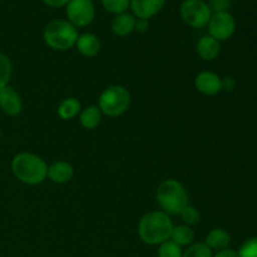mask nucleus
I'll return each instance as SVG.
<instances>
[{"mask_svg":"<svg viewBox=\"0 0 257 257\" xmlns=\"http://www.w3.org/2000/svg\"><path fill=\"white\" fill-rule=\"evenodd\" d=\"M170 240L177 243L180 247L190 246L191 243H193V240H195V231L192 230V227H190L187 225H183V223L182 225L173 226Z\"/></svg>","mask_w":257,"mask_h":257,"instance_id":"19","label":"nucleus"},{"mask_svg":"<svg viewBox=\"0 0 257 257\" xmlns=\"http://www.w3.org/2000/svg\"><path fill=\"white\" fill-rule=\"evenodd\" d=\"M208 35L218 42L230 39L236 32V20L228 12L212 13L207 24Z\"/></svg>","mask_w":257,"mask_h":257,"instance_id":"8","label":"nucleus"},{"mask_svg":"<svg viewBox=\"0 0 257 257\" xmlns=\"http://www.w3.org/2000/svg\"><path fill=\"white\" fill-rule=\"evenodd\" d=\"M67 20L75 28L88 27L95 18V7L93 0H70L65 5Z\"/></svg>","mask_w":257,"mask_h":257,"instance_id":"7","label":"nucleus"},{"mask_svg":"<svg viewBox=\"0 0 257 257\" xmlns=\"http://www.w3.org/2000/svg\"><path fill=\"white\" fill-rule=\"evenodd\" d=\"M158 257H182L183 251L182 247L175 243L173 241L168 240L166 242L161 243L158 247Z\"/></svg>","mask_w":257,"mask_h":257,"instance_id":"24","label":"nucleus"},{"mask_svg":"<svg viewBox=\"0 0 257 257\" xmlns=\"http://www.w3.org/2000/svg\"><path fill=\"white\" fill-rule=\"evenodd\" d=\"M12 172L24 185L37 186L48 177V165L42 157L30 152H20L12 160Z\"/></svg>","mask_w":257,"mask_h":257,"instance_id":"2","label":"nucleus"},{"mask_svg":"<svg viewBox=\"0 0 257 257\" xmlns=\"http://www.w3.org/2000/svg\"><path fill=\"white\" fill-rule=\"evenodd\" d=\"M212 13L217 12H228V8L231 5V0H210L208 3Z\"/></svg>","mask_w":257,"mask_h":257,"instance_id":"26","label":"nucleus"},{"mask_svg":"<svg viewBox=\"0 0 257 257\" xmlns=\"http://www.w3.org/2000/svg\"><path fill=\"white\" fill-rule=\"evenodd\" d=\"M78 117H79L80 125L88 131L95 130L102 122V112L98 108V105L94 104L83 108Z\"/></svg>","mask_w":257,"mask_h":257,"instance_id":"17","label":"nucleus"},{"mask_svg":"<svg viewBox=\"0 0 257 257\" xmlns=\"http://www.w3.org/2000/svg\"><path fill=\"white\" fill-rule=\"evenodd\" d=\"M166 2L167 0H131L130 9L138 19L150 20L163 9Z\"/></svg>","mask_w":257,"mask_h":257,"instance_id":"11","label":"nucleus"},{"mask_svg":"<svg viewBox=\"0 0 257 257\" xmlns=\"http://www.w3.org/2000/svg\"><path fill=\"white\" fill-rule=\"evenodd\" d=\"M131 105V93L119 84L107 87L98 98V108L102 114L115 118L124 114Z\"/></svg>","mask_w":257,"mask_h":257,"instance_id":"5","label":"nucleus"},{"mask_svg":"<svg viewBox=\"0 0 257 257\" xmlns=\"http://www.w3.org/2000/svg\"><path fill=\"white\" fill-rule=\"evenodd\" d=\"M196 52L205 62H213L221 53V43L211 35H203L196 44Z\"/></svg>","mask_w":257,"mask_h":257,"instance_id":"13","label":"nucleus"},{"mask_svg":"<svg viewBox=\"0 0 257 257\" xmlns=\"http://www.w3.org/2000/svg\"><path fill=\"white\" fill-rule=\"evenodd\" d=\"M0 2H2V0H0Z\"/></svg>","mask_w":257,"mask_h":257,"instance_id":"32","label":"nucleus"},{"mask_svg":"<svg viewBox=\"0 0 257 257\" xmlns=\"http://www.w3.org/2000/svg\"><path fill=\"white\" fill-rule=\"evenodd\" d=\"M180 15L188 27L201 29L207 27L212 10L205 0H183L180 5Z\"/></svg>","mask_w":257,"mask_h":257,"instance_id":"6","label":"nucleus"},{"mask_svg":"<svg viewBox=\"0 0 257 257\" xmlns=\"http://www.w3.org/2000/svg\"><path fill=\"white\" fill-rule=\"evenodd\" d=\"M238 257H257V236L247 238L238 248Z\"/></svg>","mask_w":257,"mask_h":257,"instance_id":"25","label":"nucleus"},{"mask_svg":"<svg viewBox=\"0 0 257 257\" xmlns=\"http://www.w3.org/2000/svg\"><path fill=\"white\" fill-rule=\"evenodd\" d=\"M213 251L205 242H195L187 246L182 257H212Z\"/></svg>","mask_w":257,"mask_h":257,"instance_id":"22","label":"nucleus"},{"mask_svg":"<svg viewBox=\"0 0 257 257\" xmlns=\"http://www.w3.org/2000/svg\"><path fill=\"white\" fill-rule=\"evenodd\" d=\"M205 243L212 251L227 248L231 243V235L225 228H212L205 238Z\"/></svg>","mask_w":257,"mask_h":257,"instance_id":"16","label":"nucleus"},{"mask_svg":"<svg viewBox=\"0 0 257 257\" xmlns=\"http://www.w3.org/2000/svg\"><path fill=\"white\" fill-rule=\"evenodd\" d=\"M156 201L161 211L167 215H180L188 205V193L185 186L175 178H168L158 185L156 191Z\"/></svg>","mask_w":257,"mask_h":257,"instance_id":"3","label":"nucleus"},{"mask_svg":"<svg viewBox=\"0 0 257 257\" xmlns=\"http://www.w3.org/2000/svg\"><path fill=\"white\" fill-rule=\"evenodd\" d=\"M42 2L50 8H65V5H67L70 0H42Z\"/></svg>","mask_w":257,"mask_h":257,"instance_id":"29","label":"nucleus"},{"mask_svg":"<svg viewBox=\"0 0 257 257\" xmlns=\"http://www.w3.org/2000/svg\"><path fill=\"white\" fill-rule=\"evenodd\" d=\"M148 28H150V20L138 19L137 18V20H136L135 32H138V33H141V34H143V33L147 32Z\"/></svg>","mask_w":257,"mask_h":257,"instance_id":"27","label":"nucleus"},{"mask_svg":"<svg viewBox=\"0 0 257 257\" xmlns=\"http://www.w3.org/2000/svg\"><path fill=\"white\" fill-rule=\"evenodd\" d=\"M13 77V64L7 55L0 53V89L9 85Z\"/></svg>","mask_w":257,"mask_h":257,"instance_id":"20","label":"nucleus"},{"mask_svg":"<svg viewBox=\"0 0 257 257\" xmlns=\"http://www.w3.org/2000/svg\"><path fill=\"white\" fill-rule=\"evenodd\" d=\"M78 29L67 19H54L43 30L44 43L53 50L65 52L72 49L78 39Z\"/></svg>","mask_w":257,"mask_h":257,"instance_id":"4","label":"nucleus"},{"mask_svg":"<svg viewBox=\"0 0 257 257\" xmlns=\"http://www.w3.org/2000/svg\"><path fill=\"white\" fill-rule=\"evenodd\" d=\"M173 226L170 215L161 210L150 211L138 222V236L147 245L160 246L170 240Z\"/></svg>","mask_w":257,"mask_h":257,"instance_id":"1","label":"nucleus"},{"mask_svg":"<svg viewBox=\"0 0 257 257\" xmlns=\"http://www.w3.org/2000/svg\"><path fill=\"white\" fill-rule=\"evenodd\" d=\"M212 257H238V252L233 248H223V250L216 251Z\"/></svg>","mask_w":257,"mask_h":257,"instance_id":"28","label":"nucleus"},{"mask_svg":"<svg viewBox=\"0 0 257 257\" xmlns=\"http://www.w3.org/2000/svg\"><path fill=\"white\" fill-rule=\"evenodd\" d=\"M178 216L182 218L183 225H187V226H190V227L197 225L201 220L200 211H198L195 206L190 205V203H188V205L186 206L182 211H181V213Z\"/></svg>","mask_w":257,"mask_h":257,"instance_id":"23","label":"nucleus"},{"mask_svg":"<svg viewBox=\"0 0 257 257\" xmlns=\"http://www.w3.org/2000/svg\"><path fill=\"white\" fill-rule=\"evenodd\" d=\"M233 87H235V82H233L232 78H230V77L223 78V79H222V89L231 90Z\"/></svg>","mask_w":257,"mask_h":257,"instance_id":"30","label":"nucleus"},{"mask_svg":"<svg viewBox=\"0 0 257 257\" xmlns=\"http://www.w3.org/2000/svg\"><path fill=\"white\" fill-rule=\"evenodd\" d=\"M74 47L83 57L93 58L100 52L102 44H100L99 38L93 33H83V34L78 35Z\"/></svg>","mask_w":257,"mask_h":257,"instance_id":"14","label":"nucleus"},{"mask_svg":"<svg viewBox=\"0 0 257 257\" xmlns=\"http://www.w3.org/2000/svg\"><path fill=\"white\" fill-rule=\"evenodd\" d=\"M0 109L9 117H17L22 113V97L12 85H8V87L0 89Z\"/></svg>","mask_w":257,"mask_h":257,"instance_id":"10","label":"nucleus"},{"mask_svg":"<svg viewBox=\"0 0 257 257\" xmlns=\"http://www.w3.org/2000/svg\"><path fill=\"white\" fill-rule=\"evenodd\" d=\"M100 3H102V7L104 8L105 12L113 15L128 12L131 5V0H100Z\"/></svg>","mask_w":257,"mask_h":257,"instance_id":"21","label":"nucleus"},{"mask_svg":"<svg viewBox=\"0 0 257 257\" xmlns=\"http://www.w3.org/2000/svg\"><path fill=\"white\" fill-rule=\"evenodd\" d=\"M0 138H2V128H0Z\"/></svg>","mask_w":257,"mask_h":257,"instance_id":"31","label":"nucleus"},{"mask_svg":"<svg viewBox=\"0 0 257 257\" xmlns=\"http://www.w3.org/2000/svg\"><path fill=\"white\" fill-rule=\"evenodd\" d=\"M80 110H82V105H80L79 100L74 97H68L64 98L58 104L57 113L60 119L70 120L77 117V115H79Z\"/></svg>","mask_w":257,"mask_h":257,"instance_id":"18","label":"nucleus"},{"mask_svg":"<svg viewBox=\"0 0 257 257\" xmlns=\"http://www.w3.org/2000/svg\"><path fill=\"white\" fill-rule=\"evenodd\" d=\"M136 20L137 18L128 12L114 15L110 22V29L117 37H127L135 32Z\"/></svg>","mask_w":257,"mask_h":257,"instance_id":"15","label":"nucleus"},{"mask_svg":"<svg viewBox=\"0 0 257 257\" xmlns=\"http://www.w3.org/2000/svg\"><path fill=\"white\" fill-rule=\"evenodd\" d=\"M195 87L201 94L216 95L222 90V78L211 70H202L195 78Z\"/></svg>","mask_w":257,"mask_h":257,"instance_id":"9","label":"nucleus"},{"mask_svg":"<svg viewBox=\"0 0 257 257\" xmlns=\"http://www.w3.org/2000/svg\"><path fill=\"white\" fill-rule=\"evenodd\" d=\"M74 177V167L67 161H55L48 166V180L57 185H64Z\"/></svg>","mask_w":257,"mask_h":257,"instance_id":"12","label":"nucleus"}]
</instances>
